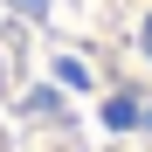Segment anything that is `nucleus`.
I'll return each instance as SVG.
<instances>
[{
	"label": "nucleus",
	"instance_id": "f257e3e1",
	"mask_svg": "<svg viewBox=\"0 0 152 152\" xmlns=\"http://www.w3.org/2000/svg\"><path fill=\"white\" fill-rule=\"evenodd\" d=\"M0 152H152V0H0Z\"/></svg>",
	"mask_w": 152,
	"mask_h": 152
}]
</instances>
